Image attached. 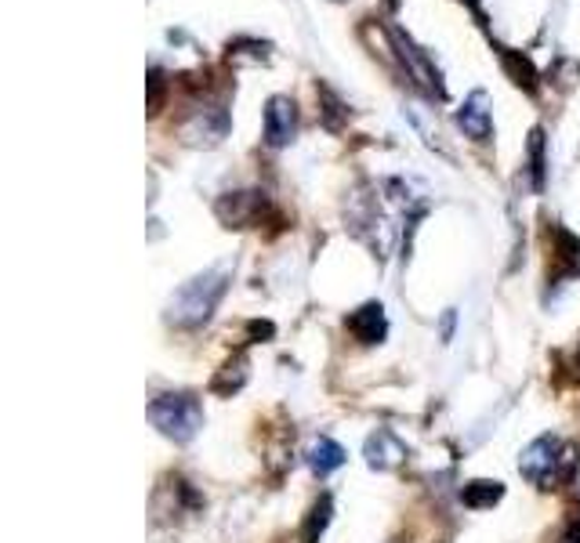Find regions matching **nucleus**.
Returning a JSON list of instances; mask_svg holds the SVG:
<instances>
[{
	"instance_id": "f257e3e1",
	"label": "nucleus",
	"mask_w": 580,
	"mask_h": 543,
	"mask_svg": "<svg viewBox=\"0 0 580 543\" xmlns=\"http://www.w3.org/2000/svg\"><path fill=\"white\" fill-rule=\"evenodd\" d=\"M229 276H232V261H222V265L207 268L203 276H192L186 287H181L167 304V319L175 326H200L211 319V312L218 308V301L229 290Z\"/></svg>"
},
{
	"instance_id": "f03ea898",
	"label": "nucleus",
	"mask_w": 580,
	"mask_h": 543,
	"mask_svg": "<svg viewBox=\"0 0 580 543\" xmlns=\"http://www.w3.org/2000/svg\"><path fill=\"white\" fill-rule=\"evenodd\" d=\"M149 420H153L160 434H167V439L189 442L192 434L200 431L203 409L192 395H156L149 402Z\"/></svg>"
},
{
	"instance_id": "7ed1b4c3",
	"label": "nucleus",
	"mask_w": 580,
	"mask_h": 543,
	"mask_svg": "<svg viewBox=\"0 0 580 543\" xmlns=\"http://www.w3.org/2000/svg\"><path fill=\"white\" fill-rule=\"evenodd\" d=\"M569 450H563V442L555 439V434H541V439H533L530 445L522 450L519 456V471L530 478L533 485L541 489H552V482L558 478L563 467H569Z\"/></svg>"
},
{
	"instance_id": "20e7f679",
	"label": "nucleus",
	"mask_w": 580,
	"mask_h": 543,
	"mask_svg": "<svg viewBox=\"0 0 580 543\" xmlns=\"http://www.w3.org/2000/svg\"><path fill=\"white\" fill-rule=\"evenodd\" d=\"M392 43H395V51H400V59H403V65L411 70V76L417 84H425L428 91H432L436 98H443L446 94V87H443V76H439V70L432 62H428V54L417 48V43L406 37L403 29H395L392 26Z\"/></svg>"
},
{
	"instance_id": "39448f33",
	"label": "nucleus",
	"mask_w": 580,
	"mask_h": 543,
	"mask_svg": "<svg viewBox=\"0 0 580 543\" xmlns=\"http://www.w3.org/2000/svg\"><path fill=\"white\" fill-rule=\"evenodd\" d=\"M298 135V105L294 98L287 94H273L265 102V141L273 149H283L290 146Z\"/></svg>"
},
{
	"instance_id": "423d86ee",
	"label": "nucleus",
	"mask_w": 580,
	"mask_h": 543,
	"mask_svg": "<svg viewBox=\"0 0 580 543\" xmlns=\"http://www.w3.org/2000/svg\"><path fill=\"white\" fill-rule=\"evenodd\" d=\"M265 211V195L262 192H229L225 200H218V217L225 228H247L262 222Z\"/></svg>"
},
{
	"instance_id": "0eeeda50",
	"label": "nucleus",
	"mask_w": 580,
	"mask_h": 543,
	"mask_svg": "<svg viewBox=\"0 0 580 543\" xmlns=\"http://www.w3.org/2000/svg\"><path fill=\"white\" fill-rule=\"evenodd\" d=\"M457 127L465 130L471 141H490L493 119H490V98L487 91H471L468 102L457 109Z\"/></svg>"
},
{
	"instance_id": "6e6552de",
	"label": "nucleus",
	"mask_w": 580,
	"mask_h": 543,
	"mask_svg": "<svg viewBox=\"0 0 580 543\" xmlns=\"http://www.w3.org/2000/svg\"><path fill=\"white\" fill-rule=\"evenodd\" d=\"M349 333L356 337L360 344H378L384 341V333H389V323H384V308L378 301L363 304L360 312L349 315Z\"/></svg>"
},
{
	"instance_id": "1a4fd4ad",
	"label": "nucleus",
	"mask_w": 580,
	"mask_h": 543,
	"mask_svg": "<svg viewBox=\"0 0 580 543\" xmlns=\"http://www.w3.org/2000/svg\"><path fill=\"white\" fill-rule=\"evenodd\" d=\"M406 456V445L395 439L392 431H374L370 439H367V460L370 467H395Z\"/></svg>"
},
{
	"instance_id": "9d476101",
	"label": "nucleus",
	"mask_w": 580,
	"mask_h": 543,
	"mask_svg": "<svg viewBox=\"0 0 580 543\" xmlns=\"http://www.w3.org/2000/svg\"><path fill=\"white\" fill-rule=\"evenodd\" d=\"M341 464H345V450H341L335 439H316L313 445H308V467H313L316 475L338 471Z\"/></svg>"
},
{
	"instance_id": "9b49d317",
	"label": "nucleus",
	"mask_w": 580,
	"mask_h": 543,
	"mask_svg": "<svg viewBox=\"0 0 580 543\" xmlns=\"http://www.w3.org/2000/svg\"><path fill=\"white\" fill-rule=\"evenodd\" d=\"M504 496V485L501 482H487V478H476V482H468L461 489V500H465V507H493L497 500Z\"/></svg>"
},
{
	"instance_id": "f8f14e48",
	"label": "nucleus",
	"mask_w": 580,
	"mask_h": 543,
	"mask_svg": "<svg viewBox=\"0 0 580 543\" xmlns=\"http://www.w3.org/2000/svg\"><path fill=\"white\" fill-rule=\"evenodd\" d=\"M501 59H504V65H508L512 80L519 84V87H526V91H533V87H537V73H533L530 59H522V54H515L512 48H501Z\"/></svg>"
},
{
	"instance_id": "ddd939ff",
	"label": "nucleus",
	"mask_w": 580,
	"mask_h": 543,
	"mask_svg": "<svg viewBox=\"0 0 580 543\" xmlns=\"http://www.w3.org/2000/svg\"><path fill=\"white\" fill-rule=\"evenodd\" d=\"M327 521H330V496L319 500V504L313 507V515H308V521H305V543H316L319 536H324Z\"/></svg>"
},
{
	"instance_id": "4468645a",
	"label": "nucleus",
	"mask_w": 580,
	"mask_h": 543,
	"mask_svg": "<svg viewBox=\"0 0 580 543\" xmlns=\"http://www.w3.org/2000/svg\"><path fill=\"white\" fill-rule=\"evenodd\" d=\"M530 171H533V189L544 185V130L530 135Z\"/></svg>"
},
{
	"instance_id": "2eb2a0df",
	"label": "nucleus",
	"mask_w": 580,
	"mask_h": 543,
	"mask_svg": "<svg viewBox=\"0 0 580 543\" xmlns=\"http://www.w3.org/2000/svg\"><path fill=\"white\" fill-rule=\"evenodd\" d=\"M164 73L153 70L149 73V113H160V98H164Z\"/></svg>"
}]
</instances>
